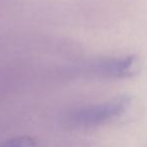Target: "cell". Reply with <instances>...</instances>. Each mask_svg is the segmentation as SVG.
I'll list each match as a JSON object with an SVG mask.
<instances>
[{"instance_id": "6da1fadb", "label": "cell", "mask_w": 147, "mask_h": 147, "mask_svg": "<svg viewBox=\"0 0 147 147\" xmlns=\"http://www.w3.org/2000/svg\"><path fill=\"white\" fill-rule=\"evenodd\" d=\"M131 102V97L120 95L100 103L75 107L62 116L61 124L68 130L99 127L121 118L127 112Z\"/></svg>"}, {"instance_id": "7a4b0ae2", "label": "cell", "mask_w": 147, "mask_h": 147, "mask_svg": "<svg viewBox=\"0 0 147 147\" xmlns=\"http://www.w3.org/2000/svg\"><path fill=\"white\" fill-rule=\"evenodd\" d=\"M0 147H40V144L29 135H18L0 141Z\"/></svg>"}]
</instances>
